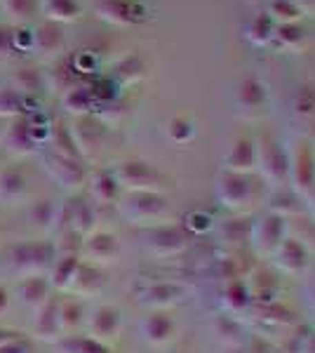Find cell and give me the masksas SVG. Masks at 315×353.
<instances>
[{"mask_svg": "<svg viewBox=\"0 0 315 353\" xmlns=\"http://www.w3.org/2000/svg\"><path fill=\"white\" fill-rule=\"evenodd\" d=\"M216 198L233 214H247L266 201L268 186L256 172H228L221 170L216 176Z\"/></svg>", "mask_w": 315, "mask_h": 353, "instance_id": "obj_1", "label": "cell"}, {"mask_svg": "<svg viewBox=\"0 0 315 353\" xmlns=\"http://www.w3.org/2000/svg\"><path fill=\"white\" fill-rule=\"evenodd\" d=\"M118 212L128 224L134 226H156L163 224L170 214V201L165 193L156 191H130L118 198Z\"/></svg>", "mask_w": 315, "mask_h": 353, "instance_id": "obj_2", "label": "cell"}, {"mask_svg": "<svg viewBox=\"0 0 315 353\" xmlns=\"http://www.w3.org/2000/svg\"><path fill=\"white\" fill-rule=\"evenodd\" d=\"M256 172L268 189L289 184L287 146L273 134H256Z\"/></svg>", "mask_w": 315, "mask_h": 353, "instance_id": "obj_3", "label": "cell"}, {"mask_svg": "<svg viewBox=\"0 0 315 353\" xmlns=\"http://www.w3.org/2000/svg\"><path fill=\"white\" fill-rule=\"evenodd\" d=\"M111 172L116 176L120 191H125V193H130V191L165 193V189H167V176L160 172L158 168H153L151 163L139 161V158L118 163Z\"/></svg>", "mask_w": 315, "mask_h": 353, "instance_id": "obj_4", "label": "cell"}, {"mask_svg": "<svg viewBox=\"0 0 315 353\" xmlns=\"http://www.w3.org/2000/svg\"><path fill=\"white\" fill-rule=\"evenodd\" d=\"M289 158V186L306 198L315 186V141L296 134L287 146Z\"/></svg>", "mask_w": 315, "mask_h": 353, "instance_id": "obj_5", "label": "cell"}, {"mask_svg": "<svg viewBox=\"0 0 315 353\" xmlns=\"http://www.w3.org/2000/svg\"><path fill=\"white\" fill-rule=\"evenodd\" d=\"M57 259L54 243L48 241H28L19 243L10 252V264L19 276H48Z\"/></svg>", "mask_w": 315, "mask_h": 353, "instance_id": "obj_6", "label": "cell"}, {"mask_svg": "<svg viewBox=\"0 0 315 353\" xmlns=\"http://www.w3.org/2000/svg\"><path fill=\"white\" fill-rule=\"evenodd\" d=\"M188 233L184 231L181 224H156V226H148L144 229V248L148 254L158 259H172V257H179V254L186 252L188 248Z\"/></svg>", "mask_w": 315, "mask_h": 353, "instance_id": "obj_7", "label": "cell"}, {"mask_svg": "<svg viewBox=\"0 0 315 353\" xmlns=\"http://www.w3.org/2000/svg\"><path fill=\"white\" fill-rule=\"evenodd\" d=\"M287 236H289L287 219L280 217L276 212H266L259 219L252 221L247 243L254 250V254H259V257H273V252L283 245Z\"/></svg>", "mask_w": 315, "mask_h": 353, "instance_id": "obj_8", "label": "cell"}, {"mask_svg": "<svg viewBox=\"0 0 315 353\" xmlns=\"http://www.w3.org/2000/svg\"><path fill=\"white\" fill-rule=\"evenodd\" d=\"M268 88L259 76H245L236 83L233 90V109L245 121H256L268 109Z\"/></svg>", "mask_w": 315, "mask_h": 353, "instance_id": "obj_9", "label": "cell"}, {"mask_svg": "<svg viewBox=\"0 0 315 353\" xmlns=\"http://www.w3.org/2000/svg\"><path fill=\"white\" fill-rule=\"evenodd\" d=\"M245 316H252V323L261 334L271 337L278 332H287L294 327V313H292L283 301H271V304H252Z\"/></svg>", "mask_w": 315, "mask_h": 353, "instance_id": "obj_10", "label": "cell"}, {"mask_svg": "<svg viewBox=\"0 0 315 353\" xmlns=\"http://www.w3.org/2000/svg\"><path fill=\"white\" fill-rule=\"evenodd\" d=\"M45 170L52 176V181L61 186L66 191H78L85 186L88 181V174H85V168L80 163V158H71V156H61V153H48L45 156Z\"/></svg>", "mask_w": 315, "mask_h": 353, "instance_id": "obj_11", "label": "cell"}, {"mask_svg": "<svg viewBox=\"0 0 315 353\" xmlns=\"http://www.w3.org/2000/svg\"><path fill=\"white\" fill-rule=\"evenodd\" d=\"M120 254V241L111 231H92L80 243V259L94 266L113 264Z\"/></svg>", "mask_w": 315, "mask_h": 353, "instance_id": "obj_12", "label": "cell"}, {"mask_svg": "<svg viewBox=\"0 0 315 353\" xmlns=\"http://www.w3.org/2000/svg\"><path fill=\"white\" fill-rule=\"evenodd\" d=\"M120 327H123V316L116 306L111 304H99L90 311V316L85 318V330L88 337H92L101 344L111 346V341L118 339Z\"/></svg>", "mask_w": 315, "mask_h": 353, "instance_id": "obj_13", "label": "cell"}, {"mask_svg": "<svg viewBox=\"0 0 315 353\" xmlns=\"http://www.w3.org/2000/svg\"><path fill=\"white\" fill-rule=\"evenodd\" d=\"M184 299V288L174 281H148L136 292V301L151 311H167Z\"/></svg>", "mask_w": 315, "mask_h": 353, "instance_id": "obj_14", "label": "cell"}, {"mask_svg": "<svg viewBox=\"0 0 315 353\" xmlns=\"http://www.w3.org/2000/svg\"><path fill=\"white\" fill-rule=\"evenodd\" d=\"M273 264H276L278 271L289 273V276H303L311 266V252L303 245L299 238L287 236L283 241V245L273 252Z\"/></svg>", "mask_w": 315, "mask_h": 353, "instance_id": "obj_15", "label": "cell"}, {"mask_svg": "<svg viewBox=\"0 0 315 353\" xmlns=\"http://www.w3.org/2000/svg\"><path fill=\"white\" fill-rule=\"evenodd\" d=\"M141 337L153 349H165L176 337V323L167 311H151L141 321Z\"/></svg>", "mask_w": 315, "mask_h": 353, "instance_id": "obj_16", "label": "cell"}, {"mask_svg": "<svg viewBox=\"0 0 315 353\" xmlns=\"http://www.w3.org/2000/svg\"><path fill=\"white\" fill-rule=\"evenodd\" d=\"M223 170L228 172H256V137L238 134L223 153Z\"/></svg>", "mask_w": 315, "mask_h": 353, "instance_id": "obj_17", "label": "cell"}, {"mask_svg": "<svg viewBox=\"0 0 315 353\" xmlns=\"http://www.w3.org/2000/svg\"><path fill=\"white\" fill-rule=\"evenodd\" d=\"M289 113L294 123L306 128L303 137L315 141V85H299L289 97Z\"/></svg>", "mask_w": 315, "mask_h": 353, "instance_id": "obj_18", "label": "cell"}, {"mask_svg": "<svg viewBox=\"0 0 315 353\" xmlns=\"http://www.w3.org/2000/svg\"><path fill=\"white\" fill-rule=\"evenodd\" d=\"M219 304L228 316H245L250 311L252 292L247 285V278H236V281H228L219 288Z\"/></svg>", "mask_w": 315, "mask_h": 353, "instance_id": "obj_19", "label": "cell"}, {"mask_svg": "<svg viewBox=\"0 0 315 353\" xmlns=\"http://www.w3.org/2000/svg\"><path fill=\"white\" fill-rule=\"evenodd\" d=\"M3 144L8 151H12L14 156H31L36 151V137H33V128L26 118H14L5 125L3 130Z\"/></svg>", "mask_w": 315, "mask_h": 353, "instance_id": "obj_20", "label": "cell"}, {"mask_svg": "<svg viewBox=\"0 0 315 353\" xmlns=\"http://www.w3.org/2000/svg\"><path fill=\"white\" fill-rule=\"evenodd\" d=\"M68 132H71L73 144H76L80 156H90V153H94L96 149H101L104 128H101L99 121H94L92 116H80Z\"/></svg>", "mask_w": 315, "mask_h": 353, "instance_id": "obj_21", "label": "cell"}, {"mask_svg": "<svg viewBox=\"0 0 315 353\" xmlns=\"http://www.w3.org/2000/svg\"><path fill=\"white\" fill-rule=\"evenodd\" d=\"M104 285H106V281H104V273H101L99 266L88 264V261H80L76 276H73V281L66 292L73 294V297L90 299V297H96V294L104 290Z\"/></svg>", "mask_w": 315, "mask_h": 353, "instance_id": "obj_22", "label": "cell"}, {"mask_svg": "<svg viewBox=\"0 0 315 353\" xmlns=\"http://www.w3.org/2000/svg\"><path fill=\"white\" fill-rule=\"evenodd\" d=\"M96 12L101 19L116 26H132L141 19V8L132 0H99Z\"/></svg>", "mask_w": 315, "mask_h": 353, "instance_id": "obj_23", "label": "cell"}, {"mask_svg": "<svg viewBox=\"0 0 315 353\" xmlns=\"http://www.w3.org/2000/svg\"><path fill=\"white\" fill-rule=\"evenodd\" d=\"M303 198L292 189L289 184L285 186H273V189H268L266 193V203L268 205V212H276L280 217H294V214H299L303 210Z\"/></svg>", "mask_w": 315, "mask_h": 353, "instance_id": "obj_24", "label": "cell"}, {"mask_svg": "<svg viewBox=\"0 0 315 353\" xmlns=\"http://www.w3.org/2000/svg\"><path fill=\"white\" fill-rule=\"evenodd\" d=\"M19 299L33 313L43 304H48L52 299V285H50L48 276H26L19 283Z\"/></svg>", "mask_w": 315, "mask_h": 353, "instance_id": "obj_25", "label": "cell"}, {"mask_svg": "<svg viewBox=\"0 0 315 353\" xmlns=\"http://www.w3.org/2000/svg\"><path fill=\"white\" fill-rule=\"evenodd\" d=\"M33 337L40 341H48V344H54L57 339H61L59 316H57V299H50L48 304H43L36 311V318H33Z\"/></svg>", "mask_w": 315, "mask_h": 353, "instance_id": "obj_26", "label": "cell"}, {"mask_svg": "<svg viewBox=\"0 0 315 353\" xmlns=\"http://www.w3.org/2000/svg\"><path fill=\"white\" fill-rule=\"evenodd\" d=\"M250 292L254 304H271L280 301V281L266 269H254L250 273Z\"/></svg>", "mask_w": 315, "mask_h": 353, "instance_id": "obj_27", "label": "cell"}, {"mask_svg": "<svg viewBox=\"0 0 315 353\" xmlns=\"http://www.w3.org/2000/svg\"><path fill=\"white\" fill-rule=\"evenodd\" d=\"M26 189H28V181L21 170L8 168L0 172V203L14 205V203L24 201Z\"/></svg>", "mask_w": 315, "mask_h": 353, "instance_id": "obj_28", "label": "cell"}, {"mask_svg": "<svg viewBox=\"0 0 315 353\" xmlns=\"http://www.w3.org/2000/svg\"><path fill=\"white\" fill-rule=\"evenodd\" d=\"M90 196L96 205H116L118 198L123 196L120 191L116 176H113L111 170H104V172H96L92 179H90Z\"/></svg>", "mask_w": 315, "mask_h": 353, "instance_id": "obj_29", "label": "cell"}, {"mask_svg": "<svg viewBox=\"0 0 315 353\" xmlns=\"http://www.w3.org/2000/svg\"><path fill=\"white\" fill-rule=\"evenodd\" d=\"M80 254H59L54 259L52 269L48 273V281L52 290H59V292H66L68 285H71L73 276H76L78 266H80Z\"/></svg>", "mask_w": 315, "mask_h": 353, "instance_id": "obj_30", "label": "cell"}, {"mask_svg": "<svg viewBox=\"0 0 315 353\" xmlns=\"http://www.w3.org/2000/svg\"><path fill=\"white\" fill-rule=\"evenodd\" d=\"M33 48L38 50V52L43 54H52V52H59L61 48H64V31H61V26L57 24V21H43V24H38L36 33H33Z\"/></svg>", "mask_w": 315, "mask_h": 353, "instance_id": "obj_31", "label": "cell"}, {"mask_svg": "<svg viewBox=\"0 0 315 353\" xmlns=\"http://www.w3.org/2000/svg\"><path fill=\"white\" fill-rule=\"evenodd\" d=\"M276 21L268 17V12H256L245 26V38L247 43L256 45V48H266L271 45L273 36H276Z\"/></svg>", "mask_w": 315, "mask_h": 353, "instance_id": "obj_32", "label": "cell"}, {"mask_svg": "<svg viewBox=\"0 0 315 353\" xmlns=\"http://www.w3.org/2000/svg\"><path fill=\"white\" fill-rule=\"evenodd\" d=\"M57 212H59V203H54L52 198H40V201L31 203L26 217L38 231H50L57 226Z\"/></svg>", "mask_w": 315, "mask_h": 353, "instance_id": "obj_33", "label": "cell"}, {"mask_svg": "<svg viewBox=\"0 0 315 353\" xmlns=\"http://www.w3.org/2000/svg\"><path fill=\"white\" fill-rule=\"evenodd\" d=\"M54 344L59 353H111V346L101 344L88 334H66V337L57 339Z\"/></svg>", "mask_w": 315, "mask_h": 353, "instance_id": "obj_34", "label": "cell"}, {"mask_svg": "<svg viewBox=\"0 0 315 353\" xmlns=\"http://www.w3.org/2000/svg\"><path fill=\"white\" fill-rule=\"evenodd\" d=\"M57 316H59V330L61 337L73 334L80 325H85V311L76 299L57 301Z\"/></svg>", "mask_w": 315, "mask_h": 353, "instance_id": "obj_35", "label": "cell"}, {"mask_svg": "<svg viewBox=\"0 0 315 353\" xmlns=\"http://www.w3.org/2000/svg\"><path fill=\"white\" fill-rule=\"evenodd\" d=\"M94 101H96L94 90L83 88V85H73V88H68L64 92V106L78 118L80 116H90Z\"/></svg>", "mask_w": 315, "mask_h": 353, "instance_id": "obj_36", "label": "cell"}, {"mask_svg": "<svg viewBox=\"0 0 315 353\" xmlns=\"http://www.w3.org/2000/svg\"><path fill=\"white\" fill-rule=\"evenodd\" d=\"M303 41H306V33H303V28L299 24H278L271 45L276 50L287 52V50H299Z\"/></svg>", "mask_w": 315, "mask_h": 353, "instance_id": "obj_37", "label": "cell"}, {"mask_svg": "<svg viewBox=\"0 0 315 353\" xmlns=\"http://www.w3.org/2000/svg\"><path fill=\"white\" fill-rule=\"evenodd\" d=\"M43 12L48 14L50 21L64 24V21H76L80 17V5L76 0H45Z\"/></svg>", "mask_w": 315, "mask_h": 353, "instance_id": "obj_38", "label": "cell"}, {"mask_svg": "<svg viewBox=\"0 0 315 353\" xmlns=\"http://www.w3.org/2000/svg\"><path fill=\"white\" fill-rule=\"evenodd\" d=\"M26 111V97H21L14 88H0V118L14 121Z\"/></svg>", "mask_w": 315, "mask_h": 353, "instance_id": "obj_39", "label": "cell"}, {"mask_svg": "<svg viewBox=\"0 0 315 353\" xmlns=\"http://www.w3.org/2000/svg\"><path fill=\"white\" fill-rule=\"evenodd\" d=\"M165 132H167V139L172 141V144H191V141L196 139L198 130H196V123H193L191 118L174 116V118H170Z\"/></svg>", "mask_w": 315, "mask_h": 353, "instance_id": "obj_40", "label": "cell"}, {"mask_svg": "<svg viewBox=\"0 0 315 353\" xmlns=\"http://www.w3.org/2000/svg\"><path fill=\"white\" fill-rule=\"evenodd\" d=\"M250 229H252V221L245 219V214H238L233 219H226L221 221L219 226V236L223 243H245L250 236Z\"/></svg>", "mask_w": 315, "mask_h": 353, "instance_id": "obj_41", "label": "cell"}, {"mask_svg": "<svg viewBox=\"0 0 315 353\" xmlns=\"http://www.w3.org/2000/svg\"><path fill=\"white\" fill-rule=\"evenodd\" d=\"M266 12L276 24H299L303 19V12L292 0H271Z\"/></svg>", "mask_w": 315, "mask_h": 353, "instance_id": "obj_42", "label": "cell"}, {"mask_svg": "<svg viewBox=\"0 0 315 353\" xmlns=\"http://www.w3.org/2000/svg\"><path fill=\"white\" fill-rule=\"evenodd\" d=\"M0 8L8 14V19L17 21V24H24V21L33 19L38 3L36 0H0Z\"/></svg>", "mask_w": 315, "mask_h": 353, "instance_id": "obj_43", "label": "cell"}, {"mask_svg": "<svg viewBox=\"0 0 315 353\" xmlns=\"http://www.w3.org/2000/svg\"><path fill=\"white\" fill-rule=\"evenodd\" d=\"M181 226H184L188 236H205V233L214 231V217L207 210H191L181 221Z\"/></svg>", "mask_w": 315, "mask_h": 353, "instance_id": "obj_44", "label": "cell"}, {"mask_svg": "<svg viewBox=\"0 0 315 353\" xmlns=\"http://www.w3.org/2000/svg\"><path fill=\"white\" fill-rule=\"evenodd\" d=\"M144 68H146L144 61H141L136 54H132V57L123 59L116 68H113V78H116V83H123V85L134 83V81H139V78L144 76Z\"/></svg>", "mask_w": 315, "mask_h": 353, "instance_id": "obj_45", "label": "cell"}, {"mask_svg": "<svg viewBox=\"0 0 315 353\" xmlns=\"http://www.w3.org/2000/svg\"><path fill=\"white\" fill-rule=\"evenodd\" d=\"M40 83H43L40 81V73L36 71V68L26 66V68H19V71L14 73L12 85H10V88H14L21 97H31L40 90Z\"/></svg>", "mask_w": 315, "mask_h": 353, "instance_id": "obj_46", "label": "cell"}, {"mask_svg": "<svg viewBox=\"0 0 315 353\" xmlns=\"http://www.w3.org/2000/svg\"><path fill=\"white\" fill-rule=\"evenodd\" d=\"M296 353H315V330H308L306 334H301L299 344H296Z\"/></svg>", "mask_w": 315, "mask_h": 353, "instance_id": "obj_47", "label": "cell"}, {"mask_svg": "<svg viewBox=\"0 0 315 353\" xmlns=\"http://www.w3.org/2000/svg\"><path fill=\"white\" fill-rule=\"evenodd\" d=\"M12 45H14V41H12V33H10L5 26H0V59H3V57H8L10 52H12Z\"/></svg>", "mask_w": 315, "mask_h": 353, "instance_id": "obj_48", "label": "cell"}, {"mask_svg": "<svg viewBox=\"0 0 315 353\" xmlns=\"http://www.w3.org/2000/svg\"><path fill=\"white\" fill-rule=\"evenodd\" d=\"M0 353H28V344L21 341L19 337L10 339V341H5V344H0Z\"/></svg>", "mask_w": 315, "mask_h": 353, "instance_id": "obj_49", "label": "cell"}, {"mask_svg": "<svg viewBox=\"0 0 315 353\" xmlns=\"http://www.w3.org/2000/svg\"><path fill=\"white\" fill-rule=\"evenodd\" d=\"M306 304L315 316V271L311 273V278H308V283H306Z\"/></svg>", "mask_w": 315, "mask_h": 353, "instance_id": "obj_50", "label": "cell"}, {"mask_svg": "<svg viewBox=\"0 0 315 353\" xmlns=\"http://www.w3.org/2000/svg\"><path fill=\"white\" fill-rule=\"evenodd\" d=\"M292 3H294L303 14H311V12H315V0H292Z\"/></svg>", "mask_w": 315, "mask_h": 353, "instance_id": "obj_51", "label": "cell"}, {"mask_svg": "<svg viewBox=\"0 0 315 353\" xmlns=\"http://www.w3.org/2000/svg\"><path fill=\"white\" fill-rule=\"evenodd\" d=\"M8 309H10V294H8V290L0 285V316H5Z\"/></svg>", "mask_w": 315, "mask_h": 353, "instance_id": "obj_52", "label": "cell"}, {"mask_svg": "<svg viewBox=\"0 0 315 353\" xmlns=\"http://www.w3.org/2000/svg\"><path fill=\"white\" fill-rule=\"evenodd\" d=\"M19 334L12 332V330H5V327H0V344H5V341H10V339H17Z\"/></svg>", "mask_w": 315, "mask_h": 353, "instance_id": "obj_53", "label": "cell"}, {"mask_svg": "<svg viewBox=\"0 0 315 353\" xmlns=\"http://www.w3.org/2000/svg\"><path fill=\"white\" fill-rule=\"evenodd\" d=\"M306 201H308V208H311V212H313V217H315V186H313V191L306 196Z\"/></svg>", "mask_w": 315, "mask_h": 353, "instance_id": "obj_54", "label": "cell"}, {"mask_svg": "<svg viewBox=\"0 0 315 353\" xmlns=\"http://www.w3.org/2000/svg\"><path fill=\"white\" fill-rule=\"evenodd\" d=\"M3 130H5V121L0 118V137H3Z\"/></svg>", "mask_w": 315, "mask_h": 353, "instance_id": "obj_55", "label": "cell"}, {"mask_svg": "<svg viewBox=\"0 0 315 353\" xmlns=\"http://www.w3.org/2000/svg\"><path fill=\"white\" fill-rule=\"evenodd\" d=\"M252 3H256V0H252Z\"/></svg>", "mask_w": 315, "mask_h": 353, "instance_id": "obj_56", "label": "cell"}]
</instances>
